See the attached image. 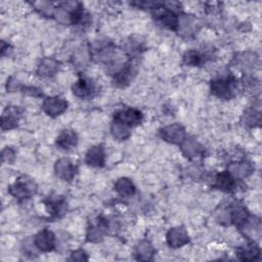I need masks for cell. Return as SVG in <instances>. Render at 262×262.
Listing matches in <instances>:
<instances>
[{"instance_id": "14", "label": "cell", "mask_w": 262, "mask_h": 262, "mask_svg": "<svg viewBox=\"0 0 262 262\" xmlns=\"http://www.w3.org/2000/svg\"><path fill=\"white\" fill-rule=\"evenodd\" d=\"M181 151L184 156L193 158V157L199 156L201 154L202 147L200 146L198 141L194 140L193 138L183 139L181 143Z\"/></svg>"}, {"instance_id": "9", "label": "cell", "mask_w": 262, "mask_h": 262, "mask_svg": "<svg viewBox=\"0 0 262 262\" xmlns=\"http://www.w3.org/2000/svg\"><path fill=\"white\" fill-rule=\"evenodd\" d=\"M253 167L248 162H237L228 166V173L233 177L244 178L252 173Z\"/></svg>"}, {"instance_id": "27", "label": "cell", "mask_w": 262, "mask_h": 262, "mask_svg": "<svg viewBox=\"0 0 262 262\" xmlns=\"http://www.w3.org/2000/svg\"><path fill=\"white\" fill-rule=\"evenodd\" d=\"M15 158V153L12 149H9V148H6L5 150H3L2 152V160L3 162H12Z\"/></svg>"}, {"instance_id": "10", "label": "cell", "mask_w": 262, "mask_h": 262, "mask_svg": "<svg viewBox=\"0 0 262 262\" xmlns=\"http://www.w3.org/2000/svg\"><path fill=\"white\" fill-rule=\"evenodd\" d=\"M86 163L92 167H101L105 163V152L103 147H92L86 154Z\"/></svg>"}, {"instance_id": "24", "label": "cell", "mask_w": 262, "mask_h": 262, "mask_svg": "<svg viewBox=\"0 0 262 262\" xmlns=\"http://www.w3.org/2000/svg\"><path fill=\"white\" fill-rule=\"evenodd\" d=\"M87 237H88V240L92 243L101 242L103 240V238H104L103 232L98 227H91L89 229V232H88V235H87Z\"/></svg>"}, {"instance_id": "28", "label": "cell", "mask_w": 262, "mask_h": 262, "mask_svg": "<svg viewBox=\"0 0 262 262\" xmlns=\"http://www.w3.org/2000/svg\"><path fill=\"white\" fill-rule=\"evenodd\" d=\"M86 259H87L86 255L84 253V251L82 250L75 251V252L71 255V260H74V261H83Z\"/></svg>"}, {"instance_id": "8", "label": "cell", "mask_w": 262, "mask_h": 262, "mask_svg": "<svg viewBox=\"0 0 262 262\" xmlns=\"http://www.w3.org/2000/svg\"><path fill=\"white\" fill-rule=\"evenodd\" d=\"M57 175L64 180H72L75 175V169L73 164L68 159H60L54 166Z\"/></svg>"}, {"instance_id": "21", "label": "cell", "mask_w": 262, "mask_h": 262, "mask_svg": "<svg viewBox=\"0 0 262 262\" xmlns=\"http://www.w3.org/2000/svg\"><path fill=\"white\" fill-rule=\"evenodd\" d=\"M239 256L242 260L252 261L255 260L259 255V250L256 246L247 245L239 249Z\"/></svg>"}, {"instance_id": "3", "label": "cell", "mask_w": 262, "mask_h": 262, "mask_svg": "<svg viewBox=\"0 0 262 262\" xmlns=\"http://www.w3.org/2000/svg\"><path fill=\"white\" fill-rule=\"evenodd\" d=\"M67 109V103L61 97H49L43 104V110L49 116L56 117L64 113Z\"/></svg>"}, {"instance_id": "26", "label": "cell", "mask_w": 262, "mask_h": 262, "mask_svg": "<svg viewBox=\"0 0 262 262\" xmlns=\"http://www.w3.org/2000/svg\"><path fill=\"white\" fill-rule=\"evenodd\" d=\"M21 87V83L16 78H10L7 81V89L9 91H18Z\"/></svg>"}, {"instance_id": "18", "label": "cell", "mask_w": 262, "mask_h": 262, "mask_svg": "<svg viewBox=\"0 0 262 262\" xmlns=\"http://www.w3.org/2000/svg\"><path fill=\"white\" fill-rule=\"evenodd\" d=\"M135 253L139 260L147 261L150 260L153 257V255H154V248H153L150 242L143 241L137 245Z\"/></svg>"}, {"instance_id": "2", "label": "cell", "mask_w": 262, "mask_h": 262, "mask_svg": "<svg viewBox=\"0 0 262 262\" xmlns=\"http://www.w3.org/2000/svg\"><path fill=\"white\" fill-rule=\"evenodd\" d=\"M36 185L31 180H22L16 182L9 189V193L18 199H25L35 193Z\"/></svg>"}, {"instance_id": "17", "label": "cell", "mask_w": 262, "mask_h": 262, "mask_svg": "<svg viewBox=\"0 0 262 262\" xmlns=\"http://www.w3.org/2000/svg\"><path fill=\"white\" fill-rule=\"evenodd\" d=\"M115 189H116L117 193L120 196H125V198H128V196H132L134 194V192H135V188H134V185H133L132 181L127 179V178H120L116 182Z\"/></svg>"}, {"instance_id": "20", "label": "cell", "mask_w": 262, "mask_h": 262, "mask_svg": "<svg viewBox=\"0 0 262 262\" xmlns=\"http://www.w3.org/2000/svg\"><path fill=\"white\" fill-rule=\"evenodd\" d=\"M111 130H112L113 136L119 140L126 139L130 135L129 126H127L126 124L122 122L117 121V120H115V122L112 124Z\"/></svg>"}, {"instance_id": "15", "label": "cell", "mask_w": 262, "mask_h": 262, "mask_svg": "<svg viewBox=\"0 0 262 262\" xmlns=\"http://www.w3.org/2000/svg\"><path fill=\"white\" fill-rule=\"evenodd\" d=\"M215 185L223 192H231L235 188V179L228 172H223L217 175Z\"/></svg>"}, {"instance_id": "16", "label": "cell", "mask_w": 262, "mask_h": 262, "mask_svg": "<svg viewBox=\"0 0 262 262\" xmlns=\"http://www.w3.org/2000/svg\"><path fill=\"white\" fill-rule=\"evenodd\" d=\"M76 143H77V136H76V134L71 130H64L59 135L57 141L59 147L65 150H69L75 147Z\"/></svg>"}, {"instance_id": "25", "label": "cell", "mask_w": 262, "mask_h": 262, "mask_svg": "<svg viewBox=\"0 0 262 262\" xmlns=\"http://www.w3.org/2000/svg\"><path fill=\"white\" fill-rule=\"evenodd\" d=\"M245 120H246V122L248 125L255 126L256 123L260 122V113L255 111V110L248 111L246 116H245Z\"/></svg>"}, {"instance_id": "19", "label": "cell", "mask_w": 262, "mask_h": 262, "mask_svg": "<svg viewBox=\"0 0 262 262\" xmlns=\"http://www.w3.org/2000/svg\"><path fill=\"white\" fill-rule=\"evenodd\" d=\"M91 92V85L88 80L80 79L73 85V93L78 97H86Z\"/></svg>"}, {"instance_id": "6", "label": "cell", "mask_w": 262, "mask_h": 262, "mask_svg": "<svg viewBox=\"0 0 262 262\" xmlns=\"http://www.w3.org/2000/svg\"><path fill=\"white\" fill-rule=\"evenodd\" d=\"M141 118H143L141 113L137 110H134V109H128V110L120 111L116 115L117 121L122 122L129 127L139 124L141 121Z\"/></svg>"}, {"instance_id": "11", "label": "cell", "mask_w": 262, "mask_h": 262, "mask_svg": "<svg viewBox=\"0 0 262 262\" xmlns=\"http://www.w3.org/2000/svg\"><path fill=\"white\" fill-rule=\"evenodd\" d=\"M241 227L244 231L245 235L250 238H259L261 234L260 221L258 218L254 217H247L245 221L241 223Z\"/></svg>"}, {"instance_id": "4", "label": "cell", "mask_w": 262, "mask_h": 262, "mask_svg": "<svg viewBox=\"0 0 262 262\" xmlns=\"http://www.w3.org/2000/svg\"><path fill=\"white\" fill-rule=\"evenodd\" d=\"M163 137L172 144H181L184 139V129L178 124H172L165 127L162 131Z\"/></svg>"}, {"instance_id": "12", "label": "cell", "mask_w": 262, "mask_h": 262, "mask_svg": "<svg viewBox=\"0 0 262 262\" xmlns=\"http://www.w3.org/2000/svg\"><path fill=\"white\" fill-rule=\"evenodd\" d=\"M136 73V65L130 63L125 65V67L120 70L116 75V81L119 85L124 86L133 79Z\"/></svg>"}, {"instance_id": "22", "label": "cell", "mask_w": 262, "mask_h": 262, "mask_svg": "<svg viewBox=\"0 0 262 262\" xmlns=\"http://www.w3.org/2000/svg\"><path fill=\"white\" fill-rule=\"evenodd\" d=\"M16 112L13 110H7V114H3L2 116V128L10 129L16 126L18 122V117H16Z\"/></svg>"}, {"instance_id": "23", "label": "cell", "mask_w": 262, "mask_h": 262, "mask_svg": "<svg viewBox=\"0 0 262 262\" xmlns=\"http://www.w3.org/2000/svg\"><path fill=\"white\" fill-rule=\"evenodd\" d=\"M203 58H204V56H202V54H200L199 52L189 51L184 56V62H185V64L190 65V66H198L204 61Z\"/></svg>"}, {"instance_id": "7", "label": "cell", "mask_w": 262, "mask_h": 262, "mask_svg": "<svg viewBox=\"0 0 262 262\" xmlns=\"http://www.w3.org/2000/svg\"><path fill=\"white\" fill-rule=\"evenodd\" d=\"M188 242H189V237L187 235V232L181 227L172 228L167 234V243L173 248L181 247Z\"/></svg>"}, {"instance_id": "13", "label": "cell", "mask_w": 262, "mask_h": 262, "mask_svg": "<svg viewBox=\"0 0 262 262\" xmlns=\"http://www.w3.org/2000/svg\"><path fill=\"white\" fill-rule=\"evenodd\" d=\"M59 70V63L53 60L46 58L43 60L38 67V73L42 77H51Z\"/></svg>"}, {"instance_id": "1", "label": "cell", "mask_w": 262, "mask_h": 262, "mask_svg": "<svg viewBox=\"0 0 262 262\" xmlns=\"http://www.w3.org/2000/svg\"><path fill=\"white\" fill-rule=\"evenodd\" d=\"M236 81L232 78H220L213 81L212 92L222 98H229L236 91Z\"/></svg>"}, {"instance_id": "5", "label": "cell", "mask_w": 262, "mask_h": 262, "mask_svg": "<svg viewBox=\"0 0 262 262\" xmlns=\"http://www.w3.org/2000/svg\"><path fill=\"white\" fill-rule=\"evenodd\" d=\"M54 241H56L54 235L50 231H48V229H43V231L38 233L35 237L34 243L37 249L43 251V252H48V251L53 248Z\"/></svg>"}]
</instances>
